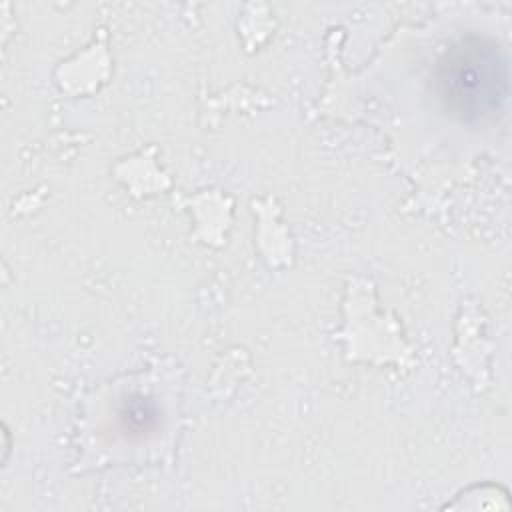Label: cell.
I'll return each mask as SVG.
<instances>
[{"label": "cell", "mask_w": 512, "mask_h": 512, "mask_svg": "<svg viewBox=\"0 0 512 512\" xmlns=\"http://www.w3.org/2000/svg\"><path fill=\"white\" fill-rule=\"evenodd\" d=\"M434 86L442 106L458 120H490L508 102L506 54L490 38L464 36L440 56Z\"/></svg>", "instance_id": "6da1fadb"}, {"label": "cell", "mask_w": 512, "mask_h": 512, "mask_svg": "<svg viewBox=\"0 0 512 512\" xmlns=\"http://www.w3.org/2000/svg\"><path fill=\"white\" fill-rule=\"evenodd\" d=\"M120 422L128 434L144 436L158 424V410L148 398L134 396L120 410Z\"/></svg>", "instance_id": "7a4b0ae2"}]
</instances>
